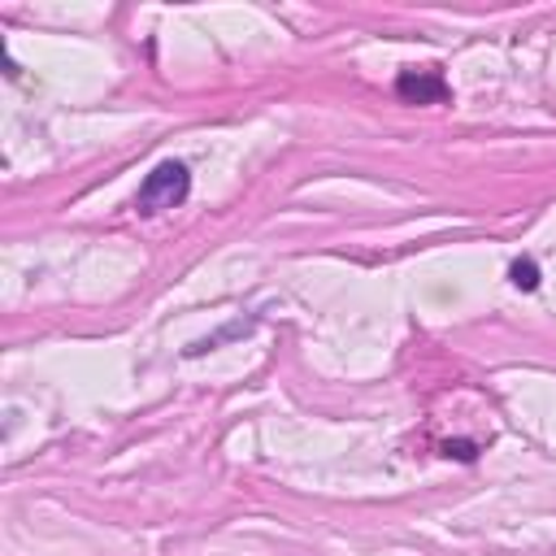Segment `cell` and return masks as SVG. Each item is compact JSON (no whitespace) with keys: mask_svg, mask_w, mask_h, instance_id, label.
<instances>
[{"mask_svg":"<svg viewBox=\"0 0 556 556\" xmlns=\"http://www.w3.org/2000/svg\"><path fill=\"white\" fill-rule=\"evenodd\" d=\"M187 191H191V169H187L182 161H161V165L139 182L135 208H139V213H161V208L182 204Z\"/></svg>","mask_w":556,"mask_h":556,"instance_id":"obj_1","label":"cell"},{"mask_svg":"<svg viewBox=\"0 0 556 556\" xmlns=\"http://www.w3.org/2000/svg\"><path fill=\"white\" fill-rule=\"evenodd\" d=\"M395 91H400V100H408V104H439V100H447V83H443V74H434V70H404V74L395 78Z\"/></svg>","mask_w":556,"mask_h":556,"instance_id":"obj_2","label":"cell"},{"mask_svg":"<svg viewBox=\"0 0 556 556\" xmlns=\"http://www.w3.org/2000/svg\"><path fill=\"white\" fill-rule=\"evenodd\" d=\"M508 278H513V287L534 291V287H539V265H534V256H517L513 269H508Z\"/></svg>","mask_w":556,"mask_h":556,"instance_id":"obj_3","label":"cell"},{"mask_svg":"<svg viewBox=\"0 0 556 556\" xmlns=\"http://www.w3.org/2000/svg\"><path fill=\"white\" fill-rule=\"evenodd\" d=\"M443 456H456V460H473V443H447Z\"/></svg>","mask_w":556,"mask_h":556,"instance_id":"obj_4","label":"cell"}]
</instances>
